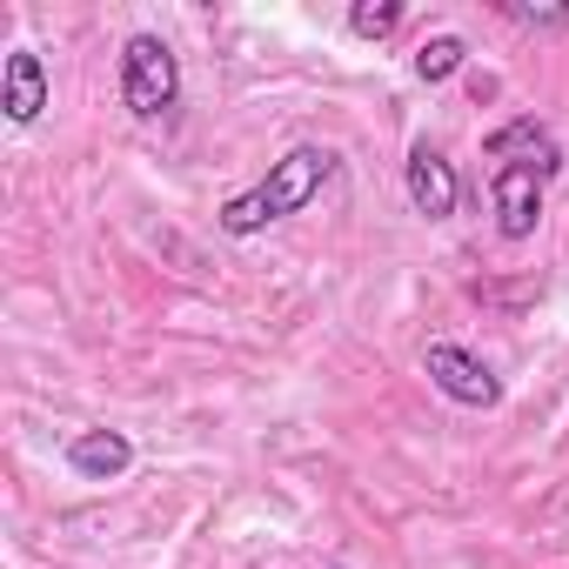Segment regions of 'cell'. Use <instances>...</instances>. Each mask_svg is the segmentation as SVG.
I'll use <instances>...</instances> for the list:
<instances>
[{"instance_id": "6da1fadb", "label": "cell", "mask_w": 569, "mask_h": 569, "mask_svg": "<svg viewBox=\"0 0 569 569\" xmlns=\"http://www.w3.org/2000/svg\"><path fill=\"white\" fill-rule=\"evenodd\" d=\"M329 174H336V154L316 148V141H302V148L281 154L254 188H241L234 201H221V228H228V234H261V228L281 221V214H302V208L322 194Z\"/></svg>"}, {"instance_id": "7a4b0ae2", "label": "cell", "mask_w": 569, "mask_h": 569, "mask_svg": "<svg viewBox=\"0 0 569 569\" xmlns=\"http://www.w3.org/2000/svg\"><path fill=\"white\" fill-rule=\"evenodd\" d=\"M181 101V61L161 34H128L121 48V108L134 121H161Z\"/></svg>"}, {"instance_id": "3957f363", "label": "cell", "mask_w": 569, "mask_h": 569, "mask_svg": "<svg viewBox=\"0 0 569 569\" xmlns=\"http://www.w3.org/2000/svg\"><path fill=\"white\" fill-rule=\"evenodd\" d=\"M422 369H429V382H436L449 402H462V409H496V402H502L496 369H489L482 356H469L462 342H429V349H422Z\"/></svg>"}, {"instance_id": "277c9868", "label": "cell", "mask_w": 569, "mask_h": 569, "mask_svg": "<svg viewBox=\"0 0 569 569\" xmlns=\"http://www.w3.org/2000/svg\"><path fill=\"white\" fill-rule=\"evenodd\" d=\"M542 188H549V174L529 168V161H502V168L489 174V201H496L502 241H529V234H536V221H542Z\"/></svg>"}, {"instance_id": "5b68a950", "label": "cell", "mask_w": 569, "mask_h": 569, "mask_svg": "<svg viewBox=\"0 0 569 569\" xmlns=\"http://www.w3.org/2000/svg\"><path fill=\"white\" fill-rule=\"evenodd\" d=\"M482 154H489L496 168H502V161H529V168H542L549 181L562 174V141H556L536 114H509V121L482 141Z\"/></svg>"}, {"instance_id": "8992f818", "label": "cell", "mask_w": 569, "mask_h": 569, "mask_svg": "<svg viewBox=\"0 0 569 569\" xmlns=\"http://www.w3.org/2000/svg\"><path fill=\"white\" fill-rule=\"evenodd\" d=\"M402 188H409V208H416V214H429V221H449V214H456V168H449L429 141L409 148Z\"/></svg>"}, {"instance_id": "52a82bcc", "label": "cell", "mask_w": 569, "mask_h": 569, "mask_svg": "<svg viewBox=\"0 0 569 569\" xmlns=\"http://www.w3.org/2000/svg\"><path fill=\"white\" fill-rule=\"evenodd\" d=\"M0 108H8V121H14V128L41 121V108H48V68H41V54H34V48H14V54H8V68H0Z\"/></svg>"}, {"instance_id": "ba28073f", "label": "cell", "mask_w": 569, "mask_h": 569, "mask_svg": "<svg viewBox=\"0 0 569 569\" xmlns=\"http://www.w3.org/2000/svg\"><path fill=\"white\" fill-rule=\"evenodd\" d=\"M128 462H134V442H128L121 429H81V436L68 442V469L88 476V482H121Z\"/></svg>"}, {"instance_id": "9c48e42d", "label": "cell", "mask_w": 569, "mask_h": 569, "mask_svg": "<svg viewBox=\"0 0 569 569\" xmlns=\"http://www.w3.org/2000/svg\"><path fill=\"white\" fill-rule=\"evenodd\" d=\"M462 61H469V41H462V34H429V41H422V54H416V74L436 88V81L462 74Z\"/></svg>"}, {"instance_id": "30bf717a", "label": "cell", "mask_w": 569, "mask_h": 569, "mask_svg": "<svg viewBox=\"0 0 569 569\" xmlns=\"http://www.w3.org/2000/svg\"><path fill=\"white\" fill-rule=\"evenodd\" d=\"M402 0H356L349 8V34H362V41H389L396 28H402Z\"/></svg>"}, {"instance_id": "8fae6325", "label": "cell", "mask_w": 569, "mask_h": 569, "mask_svg": "<svg viewBox=\"0 0 569 569\" xmlns=\"http://www.w3.org/2000/svg\"><path fill=\"white\" fill-rule=\"evenodd\" d=\"M502 14H509V21H522V28H549V34H562V28H569V8H529V0H502Z\"/></svg>"}, {"instance_id": "7c38bea8", "label": "cell", "mask_w": 569, "mask_h": 569, "mask_svg": "<svg viewBox=\"0 0 569 569\" xmlns=\"http://www.w3.org/2000/svg\"><path fill=\"white\" fill-rule=\"evenodd\" d=\"M336 569H342V562H336Z\"/></svg>"}]
</instances>
